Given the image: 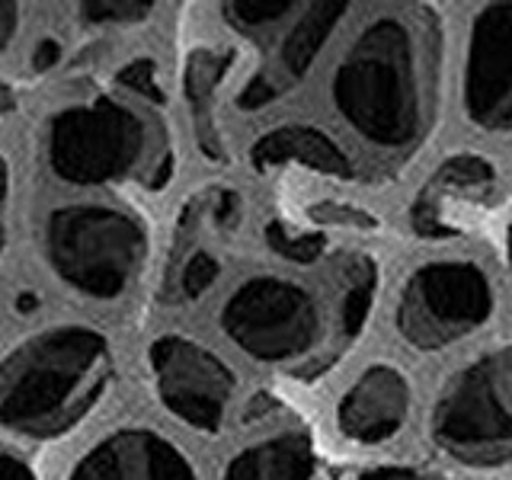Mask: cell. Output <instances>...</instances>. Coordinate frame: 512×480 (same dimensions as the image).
I'll return each instance as SVG.
<instances>
[{
  "mask_svg": "<svg viewBox=\"0 0 512 480\" xmlns=\"http://www.w3.org/2000/svg\"><path fill=\"white\" fill-rule=\"evenodd\" d=\"M266 244L276 250L282 260L308 266V263H317L320 256H324L327 240H324V234L298 231V228H288V224H282V221H272L266 228Z\"/></svg>",
  "mask_w": 512,
  "mask_h": 480,
  "instance_id": "cell-19",
  "label": "cell"
},
{
  "mask_svg": "<svg viewBox=\"0 0 512 480\" xmlns=\"http://www.w3.org/2000/svg\"><path fill=\"white\" fill-rule=\"evenodd\" d=\"M295 10H301V7L288 4V0H240V4H224L228 23L237 32H244V36H253L260 42L292 20Z\"/></svg>",
  "mask_w": 512,
  "mask_h": 480,
  "instance_id": "cell-18",
  "label": "cell"
},
{
  "mask_svg": "<svg viewBox=\"0 0 512 480\" xmlns=\"http://www.w3.org/2000/svg\"><path fill=\"white\" fill-rule=\"evenodd\" d=\"M23 7L16 4H0V52H7L10 42L16 39V32H20V23H23Z\"/></svg>",
  "mask_w": 512,
  "mask_h": 480,
  "instance_id": "cell-25",
  "label": "cell"
},
{
  "mask_svg": "<svg viewBox=\"0 0 512 480\" xmlns=\"http://www.w3.org/2000/svg\"><path fill=\"white\" fill-rule=\"evenodd\" d=\"M112 384L109 340L87 324L29 333L0 359V429L52 439L77 426Z\"/></svg>",
  "mask_w": 512,
  "mask_h": 480,
  "instance_id": "cell-2",
  "label": "cell"
},
{
  "mask_svg": "<svg viewBox=\"0 0 512 480\" xmlns=\"http://www.w3.org/2000/svg\"><path fill=\"white\" fill-rule=\"evenodd\" d=\"M496 308L487 272L471 260L426 263L400 288L397 330L423 352L445 349L477 333Z\"/></svg>",
  "mask_w": 512,
  "mask_h": 480,
  "instance_id": "cell-6",
  "label": "cell"
},
{
  "mask_svg": "<svg viewBox=\"0 0 512 480\" xmlns=\"http://www.w3.org/2000/svg\"><path fill=\"white\" fill-rule=\"evenodd\" d=\"M429 432L439 452L468 468L512 461V346L484 352L445 384Z\"/></svg>",
  "mask_w": 512,
  "mask_h": 480,
  "instance_id": "cell-5",
  "label": "cell"
},
{
  "mask_svg": "<svg viewBox=\"0 0 512 480\" xmlns=\"http://www.w3.org/2000/svg\"><path fill=\"white\" fill-rule=\"evenodd\" d=\"M250 164L260 173L301 164L314 173L333 176V180H352L356 176L349 154L327 132H320L314 125H282L260 135L250 148Z\"/></svg>",
  "mask_w": 512,
  "mask_h": 480,
  "instance_id": "cell-14",
  "label": "cell"
},
{
  "mask_svg": "<svg viewBox=\"0 0 512 480\" xmlns=\"http://www.w3.org/2000/svg\"><path fill=\"white\" fill-rule=\"evenodd\" d=\"M119 84L135 90L138 96H148V100L160 103L164 100V93H160V84H157V74H154V64L151 61H132L125 64L119 71Z\"/></svg>",
  "mask_w": 512,
  "mask_h": 480,
  "instance_id": "cell-22",
  "label": "cell"
},
{
  "mask_svg": "<svg viewBox=\"0 0 512 480\" xmlns=\"http://www.w3.org/2000/svg\"><path fill=\"white\" fill-rule=\"evenodd\" d=\"M221 330L256 362H292L320 340V308L304 285L282 276L240 282L221 308Z\"/></svg>",
  "mask_w": 512,
  "mask_h": 480,
  "instance_id": "cell-7",
  "label": "cell"
},
{
  "mask_svg": "<svg viewBox=\"0 0 512 480\" xmlns=\"http://www.w3.org/2000/svg\"><path fill=\"white\" fill-rule=\"evenodd\" d=\"M10 196H13V170H10V160L0 154V256H4V247H7V208H10Z\"/></svg>",
  "mask_w": 512,
  "mask_h": 480,
  "instance_id": "cell-24",
  "label": "cell"
},
{
  "mask_svg": "<svg viewBox=\"0 0 512 480\" xmlns=\"http://www.w3.org/2000/svg\"><path fill=\"white\" fill-rule=\"evenodd\" d=\"M218 272H221V263L215 260L212 253H205V250L192 253L189 260L183 263V269H180L176 292H180V298H186V301H196V298H202L208 288L215 285Z\"/></svg>",
  "mask_w": 512,
  "mask_h": 480,
  "instance_id": "cell-20",
  "label": "cell"
},
{
  "mask_svg": "<svg viewBox=\"0 0 512 480\" xmlns=\"http://www.w3.org/2000/svg\"><path fill=\"white\" fill-rule=\"evenodd\" d=\"M148 253L138 215L106 202H64L42 221V260L68 292L116 301L135 282Z\"/></svg>",
  "mask_w": 512,
  "mask_h": 480,
  "instance_id": "cell-3",
  "label": "cell"
},
{
  "mask_svg": "<svg viewBox=\"0 0 512 480\" xmlns=\"http://www.w3.org/2000/svg\"><path fill=\"white\" fill-rule=\"evenodd\" d=\"M410 413V384L394 365H372L349 384L336 423L343 436L359 445H378L394 439Z\"/></svg>",
  "mask_w": 512,
  "mask_h": 480,
  "instance_id": "cell-13",
  "label": "cell"
},
{
  "mask_svg": "<svg viewBox=\"0 0 512 480\" xmlns=\"http://www.w3.org/2000/svg\"><path fill=\"white\" fill-rule=\"evenodd\" d=\"M148 359L160 404L192 429L218 432L237 388L228 362L202 343L176 333L157 336Z\"/></svg>",
  "mask_w": 512,
  "mask_h": 480,
  "instance_id": "cell-8",
  "label": "cell"
},
{
  "mask_svg": "<svg viewBox=\"0 0 512 480\" xmlns=\"http://www.w3.org/2000/svg\"><path fill=\"white\" fill-rule=\"evenodd\" d=\"M234 55L231 52H218V48H202L189 58L186 74H183V87H186V100L192 106V119H196V135L205 157L224 160V144L218 135V122H215V93L218 84L228 74Z\"/></svg>",
  "mask_w": 512,
  "mask_h": 480,
  "instance_id": "cell-16",
  "label": "cell"
},
{
  "mask_svg": "<svg viewBox=\"0 0 512 480\" xmlns=\"http://www.w3.org/2000/svg\"><path fill=\"white\" fill-rule=\"evenodd\" d=\"M496 189V167L480 154H455L429 176L420 189L410 224L426 240L468 234L487 212Z\"/></svg>",
  "mask_w": 512,
  "mask_h": 480,
  "instance_id": "cell-10",
  "label": "cell"
},
{
  "mask_svg": "<svg viewBox=\"0 0 512 480\" xmlns=\"http://www.w3.org/2000/svg\"><path fill=\"white\" fill-rule=\"evenodd\" d=\"M64 480H199L173 439L148 426L112 429L80 455Z\"/></svg>",
  "mask_w": 512,
  "mask_h": 480,
  "instance_id": "cell-11",
  "label": "cell"
},
{
  "mask_svg": "<svg viewBox=\"0 0 512 480\" xmlns=\"http://www.w3.org/2000/svg\"><path fill=\"white\" fill-rule=\"evenodd\" d=\"M346 10H349L346 4H308L304 7V13L295 16V23L288 26V32L282 36V48H279L276 61L240 90V96H237L240 109H247V112L263 109L272 100H279L292 84H298V80L311 71L314 58L333 36V29L343 23Z\"/></svg>",
  "mask_w": 512,
  "mask_h": 480,
  "instance_id": "cell-12",
  "label": "cell"
},
{
  "mask_svg": "<svg viewBox=\"0 0 512 480\" xmlns=\"http://www.w3.org/2000/svg\"><path fill=\"white\" fill-rule=\"evenodd\" d=\"M509 269H512V237H509Z\"/></svg>",
  "mask_w": 512,
  "mask_h": 480,
  "instance_id": "cell-29",
  "label": "cell"
},
{
  "mask_svg": "<svg viewBox=\"0 0 512 480\" xmlns=\"http://www.w3.org/2000/svg\"><path fill=\"white\" fill-rule=\"evenodd\" d=\"M375 288H378V272L372 260H352L346 279H343V298H340V333L346 340H356L362 333L368 314L375 304Z\"/></svg>",
  "mask_w": 512,
  "mask_h": 480,
  "instance_id": "cell-17",
  "label": "cell"
},
{
  "mask_svg": "<svg viewBox=\"0 0 512 480\" xmlns=\"http://www.w3.org/2000/svg\"><path fill=\"white\" fill-rule=\"evenodd\" d=\"M13 106H16V93H13L10 84H4V80H0V116H4V112H10Z\"/></svg>",
  "mask_w": 512,
  "mask_h": 480,
  "instance_id": "cell-28",
  "label": "cell"
},
{
  "mask_svg": "<svg viewBox=\"0 0 512 480\" xmlns=\"http://www.w3.org/2000/svg\"><path fill=\"white\" fill-rule=\"evenodd\" d=\"M240 208H244V205H240V196L231 189H221L218 196L212 199V215H215V221L221 224V228H237Z\"/></svg>",
  "mask_w": 512,
  "mask_h": 480,
  "instance_id": "cell-23",
  "label": "cell"
},
{
  "mask_svg": "<svg viewBox=\"0 0 512 480\" xmlns=\"http://www.w3.org/2000/svg\"><path fill=\"white\" fill-rule=\"evenodd\" d=\"M439 52V23L429 10L375 16L333 71L336 112L372 148L413 151L436 122Z\"/></svg>",
  "mask_w": 512,
  "mask_h": 480,
  "instance_id": "cell-1",
  "label": "cell"
},
{
  "mask_svg": "<svg viewBox=\"0 0 512 480\" xmlns=\"http://www.w3.org/2000/svg\"><path fill=\"white\" fill-rule=\"evenodd\" d=\"M356 480H420L410 468H397V464H388V468H372L359 474Z\"/></svg>",
  "mask_w": 512,
  "mask_h": 480,
  "instance_id": "cell-26",
  "label": "cell"
},
{
  "mask_svg": "<svg viewBox=\"0 0 512 480\" xmlns=\"http://www.w3.org/2000/svg\"><path fill=\"white\" fill-rule=\"evenodd\" d=\"M80 20L93 26H125L151 16L154 4H80Z\"/></svg>",
  "mask_w": 512,
  "mask_h": 480,
  "instance_id": "cell-21",
  "label": "cell"
},
{
  "mask_svg": "<svg viewBox=\"0 0 512 480\" xmlns=\"http://www.w3.org/2000/svg\"><path fill=\"white\" fill-rule=\"evenodd\" d=\"M314 464V439L304 429H292L266 436L237 452L221 480H311Z\"/></svg>",
  "mask_w": 512,
  "mask_h": 480,
  "instance_id": "cell-15",
  "label": "cell"
},
{
  "mask_svg": "<svg viewBox=\"0 0 512 480\" xmlns=\"http://www.w3.org/2000/svg\"><path fill=\"white\" fill-rule=\"evenodd\" d=\"M42 151L55 180L80 189L109 186L141 167L148 125L128 103L90 96L48 116Z\"/></svg>",
  "mask_w": 512,
  "mask_h": 480,
  "instance_id": "cell-4",
  "label": "cell"
},
{
  "mask_svg": "<svg viewBox=\"0 0 512 480\" xmlns=\"http://www.w3.org/2000/svg\"><path fill=\"white\" fill-rule=\"evenodd\" d=\"M0 480H29V468L23 461L0 455Z\"/></svg>",
  "mask_w": 512,
  "mask_h": 480,
  "instance_id": "cell-27",
  "label": "cell"
},
{
  "mask_svg": "<svg viewBox=\"0 0 512 480\" xmlns=\"http://www.w3.org/2000/svg\"><path fill=\"white\" fill-rule=\"evenodd\" d=\"M464 112L487 132H512V4H490L474 16Z\"/></svg>",
  "mask_w": 512,
  "mask_h": 480,
  "instance_id": "cell-9",
  "label": "cell"
}]
</instances>
